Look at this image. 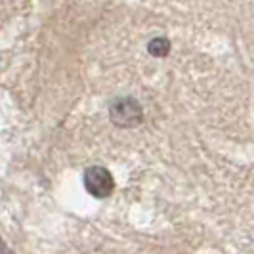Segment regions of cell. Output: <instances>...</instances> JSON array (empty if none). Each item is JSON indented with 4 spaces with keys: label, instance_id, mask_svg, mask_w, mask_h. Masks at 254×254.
Segmentation results:
<instances>
[{
    "label": "cell",
    "instance_id": "cell-3",
    "mask_svg": "<svg viewBox=\"0 0 254 254\" xmlns=\"http://www.w3.org/2000/svg\"><path fill=\"white\" fill-rule=\"evenodd\" d=\"M147 50H149V54H151V56L163 58V56H166V54H168V50H170V42H168L166 38H163V37H157V38H153L151 42H149Z\"/></svg>",
    "mask_w": 254,
    "mask_h": 254
},
{
    "label": "cell",
    "instance_id": "cell-1",
    "mask_svg": "<svg viewBox=\"0 0 254 254\" xmlns=\"http://www.w3.org/2000/svg\"><path fill=\"white\" fill-rule=\"evenodd\" d=\"M109 117L117 127L130 128L140 125L143 119V111H141V105L134 98H119L111 105Z\"/></svg>",
    "mask_w": 254,
    "mask_h": 254
},
{
    "label": "cell",
    "instance_id": "cell-4",
    "mask_svg": "<svg viewBox=\"0 0 254 254\" xmlns=\"http://www.w3.org/2000/svg\"><path fill=\"white\" fill-rule=\"evenodd\" d=\"M4 254H8V253H4Z\"/></svg>",
    "mask_w": 254,
    "mask_h": 254
},
{
    "label": "cell",
    "instance_id": "cell-2",
    "mask_svg": "<svg viewBox=\"0 0 254 254\" xmlns=\"http://www.w3.org/2000/svg\"><path fill=\"white\" fill-rule=\"evenodd\" d=\"M84 188L92 197L105 199L115 188V180L111 172L103 166H90L84 172Z\"/></svg>",
    "mask_w": 254,
    "mask_h": 254
}]
</instances>
